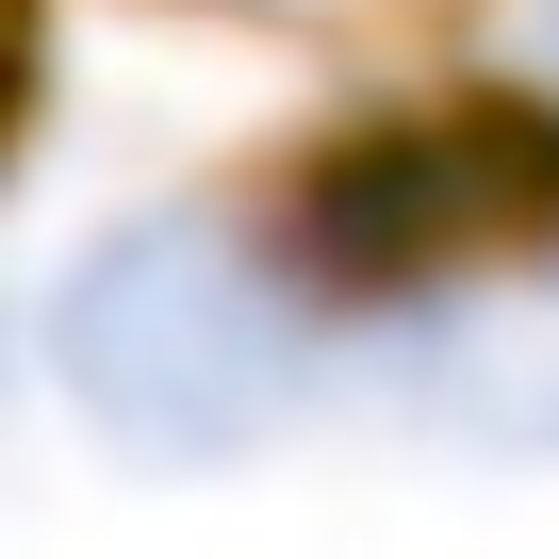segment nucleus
I'll list each match as a JSON object with an SVG mask.
<instances>
[{"instance_id":"nucleus-1","label":"nucleus","mask_w":559,"mask_h":559,"mask_svg":"<svg viewBox=\"0 0 559 559\" xmlns=\"http://www.w3.org/2000/svg\"><path fill=\"white\" fill-rule=\"evenodd\" d=\"M346 362V313L297 280L280 214L230 198H148L116 230H83V263L50 280V379L116 428V444H247L297 428Z\"/></svg>"}]
</instances>
